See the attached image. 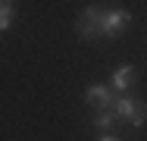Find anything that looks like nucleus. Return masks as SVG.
I'll return each mask as SVG.
<instances>
[{
    "label": "nucleus",
    "mask_w": 147,
    "mask_h": 141,
    "mask_svg": "<svg viewBox=\"0 0 147 141\" xmlns=\"http://www.w3.org/2000/svg\"><path fill=\"white\" fill-rule=\"evenodd\" d=\"M13 13H16V9H13L9 3H0V31H6V28L13 25Z\"/></svg>",
    "instance_id": "nucleus-6"
},
{
    "label": "nucleus",
    "mask_w": 147,
    "mask_h": 141,
    "mask_svg": "<svg viewBox=\"0 0 147 141\" xmlns=\"http://www.w3.org/2000/svg\"><path fill=\"white\" fill-rule=\"evenodd\" d=\"M113 116L116 119H128L131 113H135V107H138V100H131V97H113Z\"/></svg>",
    "instance_id": "nucleus-4"
},
{
    "label": "nucleus",
    "mask_w": 147,
    "mask_h": 141,
    "mask_svg": "<svg viewBox=\"0 0 147 141\" xmlns=\"http://www.w3.org/2000/svg\"><path fill=\"white\" fill-rule=\"evenodd\" d=\"M100 19H103V6L91 3L88 9L78 16V22H75L78 38H82V41H97V38H100Z\"/></svg>",
    "instance_id": "nucleus-1"
},
{
    "label": "nucleus",
    "mask_w": 147,
    "mask_h": 141,
    "mask_svg": "<svg viewBox=\"0 0 147 141\" xmlns=\"http://www.w3.org/2000/svg\"><path fill=\"white\" fill-rule=\"evenodd\" d=\"M131 82H135V69L131 66H119L116 72H113V88L116 91H125Z\"/></svg>",
    "instance_id": "nucleus-5"
},
{
    "label": "nucleus",
    "mask_w": 147,
    "mask_h": 141,
    "mask_svg": "<svg viewBox=\"0 0 147 141\" xmlns=\"http://www.w3.org/2000/svg\"><path fill=\"white\" fill-rule=\"evenodd\" d=\"M131 22V13L125 6H113V9H103V19H100V38H116L122 28Z\"/></svg>",
    "instance_id": "nucleus-2"
},
{
    "label": "nucleus",
    "mask_w": 147,
    "mask_h": 141,
    "mask_svg": "<svg viewBox=\"0 0 147 141\" xmlns=\"http://www.w3.org/2000/svg\"><path fill=\"white\" fill-rule=\"evenodd\" d=\"M113 122H116L113 113H97V116H94V125H97V129H113Z\"/></svg>",
    "instance_id": "nucleus-7"
},
{
    "label": "nucleus",
    "mask_w": 147,
    "mask_h": 141,
    "mask_svg": "<svg viewBox=\"0 0 147 141\" xmlns=\"http://www.w3.org/2000/svg\"><path fill=\"white\" fill-rule=\"evenodd\" d=\"M128 119H131V125H135V129H141V125H144V107L138 104V107H135V113H131Z\"/></svg>",
    "instance_id": "nucleus-8"
},
{
    "label": "nucleus",
    "mask_w": 147,
    "mask_h": 141,
    "mask_svg": "<svg viewBox=\"0 0 147 141\" xmlns=\"http://www.w3.org/2000/svg\"><path fill=\"white\" fill-rule=\"evenodd\" d=\"M85 100H88L91 107L103 110V107H110V104H113V91H110V88H103V85H88Z\"/></svg>",
    "instance_id": "nucleus-3"
},
{
    "label": "nucleus",
    "mask_w": 147,
    "mask_h": 141,
    "mask_svg": "<svg viewBox=\"0 0 147 141\" xmlns=\"http://www.w3.org/2000/svg\"><path fill=\"white\" fill-rule=\"evenodd\" d=\"M0 3H9V6H13V0H0Z\"/></svg>",
    "instance_id": "nucleus-9"
}]
</instances>
